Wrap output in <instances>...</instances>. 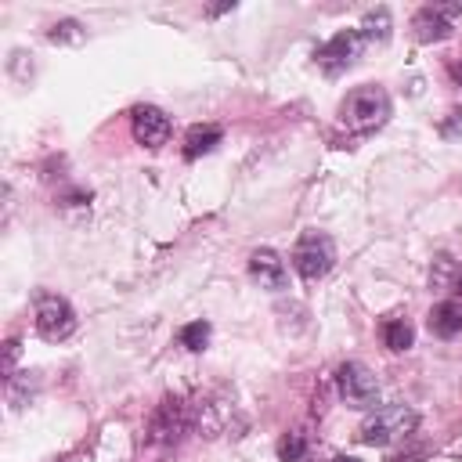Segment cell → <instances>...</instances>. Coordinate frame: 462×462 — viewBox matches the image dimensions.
I'll return each mask as SVG.
<instances>
[{"label": "cell", "instance_id": "1", "mask_svg": "<svg viewBox=\"0 0 462 462\" xmlns=\"http://www.w3.org/2000/svg\"><path fill=\"white\" fill-rule=\"evenodd\" d=\"M390 94L386 87L379 83H361L354 87L343 101H339V123L354 134H368V130H379L386 119H390Z\"/></svg>", "mask_w": 462, "mask_h": 462}, {"label": "cell", "instance_id": "2", "mask_svg": "<svg viewBox=\"0 0 462 462\" xmlns=\"http://www.w3.org/2000/svg\"><path fill=\"white\" fill-rule=\"evenodd\" d=\"M415 426H419L415 408H408V404H386V408H375V411L361 422L357 440H361V444H372V448H386V444L408 437Z\"/></svg>", "mask_w": 462, "mask_h": 462}, {"label": "cell", "instance_id": "3", "mask_svg": "<svg viewBox=\"0 0 462 462\" xmlns=\"http://www.w3.org/2000/svg\"><path fill=\"white\" fill-rule=\"evenodd\" d=\"M332 263H336V245H332V238L325 231H314L310 227V231H303L296 238V245H292V267H296V274L303 282L325 278L332 271Z\"/></svg>", "mask_w": 462, "mask_h": 462}, {"label": "cell", "instance_id": "4", "mask_svg": "<svg viewBox=\"0 0 462 462\" xmlns=\"http://www.w3.org/2000/svg\"><path fill=\"white\" fill-rule=\"evenodd\" d=\"M36 332L47 343H61L76 332V310L58 292H36Z\"/></svg>", "mask_w": 462, "mask_h": 462}, {"label": "cell", "instance_id": "5", "mask_svg": "<svg viewBox=\"0 0 462 462\" xmlns=\"http://www.w3.org/2000/svg\"><path fill=\"white\" fill-rule=\"evenodd\" d=\"M336 386H339V397L350 404V408H375L379 404V379L361 365V361H343L336 368Z\"/></svg>", "mask_w": 462, "mask_h": 462}, {"label": "cell", "instance_id": "6", "mask_svg": "<svg viewBox=\"0 0 462 462\" xmlns=\"http://www.w3.org/2000/svg\"><path fill=\"white\" fill-rule=\"evenodd\" d=\"M361 47H365V36L357 29H343V32H336L332 40H325L314 51V61H318V69L325 76H343L361 58Z\"/></svg>", "mask_w": 462, "mask_h": 462}, {"label": "cell", "instance_id": "7", "mask_svg": "<svg viewBox=\"0 0 462 462\" xmlns=\"http://www.w3.org/2000/svg\"><path fill=\"white\" fill-rule=\"evenodd\" d=\"M188 426H191L188 404L177 401V397H166V401L155 408V415H152L148 440H152V444H177V440L188 433Z\"/></svg>", "mask_w": 462, "mask_h": 462}, {"label": "cell", "instance_id": "8", "mask_svg": "<svg viewBox=\"0 0 462 462\" xmlns=\"http://www.w3.org/2000/svg\"><path fill=\"white\" fill-rule=\"evenodd\" d=\"M455 18H462V4H426V7H419L415 18H411L415 40H422V43L448 40L451 29H455Z\"/></svg>", "mask_w": 462, "mask_h": 462}, {"label": "cell", "instance_id": "9", "mask_svg": "<svg viewBox=\"0 0 462 462\" xmlns=\"http://www.w3.org/2000/svg\"><path fill=\"white\" fill-rule=\"evenodd\" d=\"M130 126H134V141L144 148H162L170 141V116L159 105H134L130 108Z\"/></svg>", "mask_w": 462, "mask_h": 462}, {"label": "cell", "instance_id": "10", "mask_svg": "<svg viewBox=\"0 0 462 462\" xmlns=\"http://www.w3.org/2000/svg\"><path fill=\"white\" fill-rule=\"evenodd\" d=\"M249 274L260 289L267 292H282L289 285V271H285V260L274 253V249H256L249 256Z\"/></svg>", "mask_w": 462, "mask_h": 462}, {"label": "cell", "instance_id": "11", "mask_svg": "<svg viewBox=\"0 0 462 462\" xmlns=\"http://www.w3.org/2000/svg\"><path fill=\"white\" fill-rule=\"evenodd\" d=\"M426 325H430L433 336H440V339H455V336L462 332V303H455V300H440V303H433Z\"/></svg>", "mask_w": 462, "mask_h": 462}, {"label": "cell", "instance_id": "12", "mask_svg": "<svg viewBox=\"0 0 462 462\" xmlns=\"http://www.w3.org/2000/svg\"><path fill=\"white\" fill-rule=\"evenodd\" d=\"M220 141H224V130H220L217 123H199V126H191V130L184 134V159L191 162V159H199V155H209Z\"/></svg>", "mask_w": 462, "mask_h": 462}, {"label": "cell", "instance_id": "13", "mask_svg": "<svg viewBox=\"0 0 462 462\" xmlns=\"http://www.w3.org/2000/svg\"><path fill=\"white\" fill-rule=\"evenodd\" d=\"M390 11L386 7H375V11H368L365 18H361V36H365V43H386L390 40Z\"/></svg>", "mask_w": 462, "mask_h": 462}, {"label": "cell", "instance_id": "14", "mask_svg": "<svg viewBox=\"0 0 462 462\" xmlns=\"http://www.w3.org/2000/svg\"><path fill=\"white\" fill-rule=\"evenodd\" d=\"M383 343L390 346V350H408L411 343H415V328H411V321L408 318H386L383 321Z\"/></svg>", "mask_w": 462, "mask_h": 462}, {"label": "cell", "instance_id": "15", "mask_svg": "<svg viewBox=\"0 0 462 462\" xmlns=\"http://www.w3.org/2000/svg\"><path fill=\"white\" fill-rule=\"evenodd\" d=\"M209 332H213V328H209V321H202V318H199V321H188V325L177 332V339H180V346H188V350H195V354H199V350H206Z\"/></svg>", "mask_w": 462, "mask_h": 462}, {"label": "cell", "instance_id": "16", "mask_svg": "<svg viewBox=\"0 0 462 462\" xmlns=\"http://www.w3.org/2000/svg\"><path fill=\"white\" fill-rule=\"evenodd\" d=\"M278 455H282V462H307L310 440H307L303 433H285V437L278 440Z\"/></svg>", "mask_w": 462, "mask_h": 462}, {"label": "cell", "instance_id": "17", "mask_svg": "<svg viewBox=\"0 0 462 462\" xmlns=\"http://www.w3.org/2000/svg\"><path fill=\"white\" fill-rule=\"evenodd\" d=\"M47 40L51 43H79L83 40V25L76 18H65V22H54L47 29Z\"/></svg>", "mask_w": 462, "mask_h": 462}, {"label": "cell", "instance_id": "18", "mask_svg": "<svg viewBox=\"0 0 462 462\" xmlns=\"http://www.w3.org/2000/svg\"><path fill=\"white\" fill-rule=\"evenodd\" d=\"M437 130H440L444 141H458V137H462V108H451V112L440 119Z\"/></svg>", "mask_w": 462, "mask_h": 462}, {"label": "cell", "instance_id": "19", "mask_svg": "<svg viewBox=\"0 0 462 462\" xmlns=\"http://www.w3.org/2000/svg\"><path fill=\"white\" fill-rule=\"evenodd\" d=\"M18 354H22L18 339H7V343H4V375H7V379H14V361H18Z\"/></svg>", "mask_w": 462, "mask_h": 462}, {"label": "cell", "instance_id": "20", "mask_svg": "<svg viewBox=\"0 0 462 462\" xmlns=\"http://www.w3.org/2000/svg\"><path fill=\"white\" fill-rule=\"evenodd\" d=\"M451 300L462 303V267H455V278H451Z\"/></svg>", "mask_w": 462, "mask_h": 462}, {"label": "cell", "instance_id": "21", "mask_svg": "<svg viewBox=\"0 0 462 462\" xmlns=\"http://www.w3.org/2000/svg\"><path fill=\"white\" fill-rule=\"evenodd\" d=\"M422 458V451H411V455H397V458H390V462H419Z\"/></svg>", "mask_w": 462, "mask_h": 462}, {"label": "cell", "instance_id": "22", "mask_svg": "<svg viewBox=\"0 0 462 462\" xmlns=\"http://www.w3.org/2000/svg\"><path fill=\"white\" fill-rule=\"evenodd\" d=\"M332 462H361V458H354V455H336Z\"/></svg>", "mask_w": 462, "mask_h": 462}, {"label": "cell", "instance_id": "23", "mask_svg": "<svg viewBox=\"0 0 462 462\" xmlns=\"http://www.w3.org/2000/svg\"><path fill=\"white\" fill-rule=\"evenodd\" d=\"M451 76H455V79L462 83V61H458V65H451Z\"/></svg>", "mask_w": 462, "mask_h": 462}]
</instances>
